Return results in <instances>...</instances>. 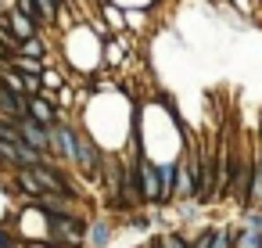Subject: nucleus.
I'll use <instances>...</instances> for the list:
<instances>
[{"label":"nucleus","instance_id":"obj_6","mask_svg":"<svg viewBox=\"0 0 262 248\" xmlns=\"http://www.w3.org/2000/svg\"><path fill=\"white\" fill-rule=\"evenodd\" d=\"M172 198L180 201H190L194 198V173H190V162H176V173H172Z\"/></svg>","mask_w":262,"mask_h":248},{"label":"nucleus","instance_id":"obj_3","mask_svg":"<svg viewBox=\"0 0 262 248\" xmlns=\"http://www.w3.org/2000/svg\"><path fill=\"white\" fill-rule=\"evenodd\" d=\"M72 162H76L86 176H97V173H101V151H97L94 137L76 133V155H72Z\"/></svg>","mask_w":262,"mask_h":248},{"label":"nucleus","instance_id":"obj_4","mask_svg":"<svg viewBox=\"0 0 262 248\" xmlns=\"http://www.w3.org/2000/svg\"><path fill=\"white\" fill-rule=\"evenodd\" d=\"M15 130H18V140H26L29 148H36V151H43V155L51 151V137H47V126H43V122L22 115V119H15Z\"/></svg>","mask_w":262,"mask_h":248},{"label":"nucleus","instance_id":"obj_10","mask_svg":"<svg viewBox=\"0 0 262 248\" xmlns=\"http://www.w3.org/2000/svg\"><path fill=\"white\" fill-rule=\"evenodd\" d=\"M172 173H176V162H162L158 166V194H162V201L172 198Z\"/></svg>","mask_w":262,"mask_h":248},{"label":"nucleus","instance_id":"obj_18","mask_svg":"<svg viewBox=\"0 0 262 248\" xmlns=\"http://www.w3.org/2000/svg\"><path fill=\"white\" fill-rule=\"evenodd\" d=\"M158 248H187V241H183V237H176V234H162Z\"/></svg>","mask_w":262,"mask_h":248},{"label":"nucleus","instance_id":"obj_21","mask_svg":"<svg viewBox=\"0 0 262 248\" xmlns=\"http://www.w3.org/2000/svg\"><path fill=\"white\" fill-rule=\"evenodd\" d=\"M43 87L58 90V87H61V76H58V72H43Z\"/></svg>","mask_w":262,"mask_h":248},{"label":"nucleus","instance_id":"obj_14","mask_svg":"<svg viewBox=\"0 0 262 248\" xmlns=\"http://www.w3.org/2000/svg\"><path fill=\"white\" fill-rule=\"evenodd\" d=\"M18 54H29V58H43V40H36V36L22 40V44H18Z\"/></svg>","mask_w":262,"mask_h":248},{"label":"nucleus","instance_id":"obj_9","mask_svg":"<svg viewBox=\"0 0 262 248\" xmlns=\"http://www.w3.org/2000/svg\"><path fill=\"white\" fill-rule=\"evenodd\" d=\"M26 115L29 119H36V122H43V126H51L58 115H54V108H51V101L47 97H40V94H33V97H26Z\"/></svg>","mask_w":262,"mask_h":248},{"label":"nucleus","instance_id":"obj_12","mask_svg":"<svg viewBox=\"0 0 262 248\" xmlns=\"http://www.w3.org/2000/svg\"><path fill=\"white\" fill-rule=\"evenodd\" d=\"M18 187L29 191V198H40V194H43V187H40V180L33 176V169H22V173H18Z\"/></svg>","mask_w":262,"mask_h":248},{"label":"nucleus","instance_id":"obj_1","mask_svg":"<svg viewBox=\"0 0 262 248\" xmlns=\"http://www.w3.org/2000/svg\"><path fill=\"white\" fill-rule=\"evenodd\" d=\"M51 216V237L54 244H69V248H79L83 237H86V223L69 216V212H47Z\"/></svg>","mask_w":262,"mask_h":248},{"label":"nucleus","instance_id":"obj_8","mask_svg":"<svg viewBox=\"0 0 262 248\" xmlns=\"http://www.w3.org/2000/svg\"><path fill=\"white\" fill-rule=\"evenodd\" d=\"M0 115H4L8 122L22 119L26 115V94H11L4 83H0Z\"/></svg>","mask_w":262,"mask_h":248},{"label":"nucleus","instance_id":"obj_5","mask_svg":"<svg viewBox=\"0 0 262 248\" xmlns=\"http://www.w3.org/2000/svg\"><path fill=\"white\" fill-rule=\"evenodd\" d=\"M47 137H51V151H54L58 158H65V162H72V155H76V130L54 119V122L47 126Z\"/></svg>","mask_w":262,"mask_h":248},{"label":"nucleus","instance_id":"obj_11","mask_svg":"<svg viewBox=\"0 0 262 248\" xmlns=\"http://www.w3.org/2000/svg\"><path fill=\"white\" fill-rule=\"evenodd\" d=\"M233 248H262V234L258 230H241V234H233Z\"/></svg>","mask_w":262,"mask_h":248},{"label":"nucleus","instance_id":"obj_7","mask_svg":"<svg viewBox=\"0 0 262 248\" xmlns=\"http://www.w3.org/2000/svg\"><path fill=\"white\" fill-rule=\"evenodd\" d=\"M4 22H8V29L15 33V40H18V44H22V40H29V36H36V29H40V26H36L26 11H18V8H11V11L4 15Z\"/></svg>","mask_w":262,"mask_h":248},{"label":"nucleus","instance_id":"obj_20","mask_svg":"<svg viewBox=\"0 0 262 248\" xmlns=\"http://www.w3.org/2000/svg\"><path fill=\"white\" fill-rule=\"evenodd\" d=\"M244 223H248L251 230H258V234H262V212H248V216H244Z\"/></svg>","mask_w":262,"mask_h":248},{"label":"nucleus","instance_id":"obj_13","mask_svg":"<svg viewBox=\"0 0 262 248\" xmlns=\"http://www.w3.org/2000/svg\"><path fill=\"white\" fill-rule=\"evenodd\" d=\"M86 237H90V244H97V248H101V244H108L112 230H108V226L97 219V223H90V226H86Z\"/></svg>","mask_w":262,"mask_h":248},{"label":"nucleus","instance_id":"obj_16","mask_svg":"<svg viewBox=\"0 0 262 248\" xmlns=\"http://www.w3.org/2000/svg\"><path fill=\"white\" fill-rule=\"evenodd\" d=\"M33 4H36V11H40L43 22H54L58 18V4H54V0H33Z\"/></svg>","mask_w":262,"mask_h":248},{"label":"nucleus","instance_id":"obj_2","mask_svg":"<svg viewBox=\"0 0 262 248\" xmlns=\"http://www.w3.org/2000/svg\"><path fill=\"white\" fill-rule=\"evenodd\" d=\"M137 180H140V194L147 205H162V194H158V162L137 155Z\"/></svg>","mask_w":262,"mask_h":248},{"label":"nucleus","instance_id":"obj_23","mask_svg":"<svg viewBox=\"0 0 262 248\" xmlns=\"http://www.w3.org/2000/svg\"><path fill=\"white\" fill-rule=\"evenodd\" d=\"M54 4H58V8H61V4H72V0H54Z\"/></svg>","mask_w":262,"mask_h":248},{"label":"nucleus","instance_id":"obj_17","mask_svg":"<svg viewBox=\"0 0 262 248\" xmlns=\"http://www.w3.org/2000/svg\"><path fill=\"white\" fill-rule=\"evenodd\" d=\"M208 248H233V234H230V230H212Z\"/></svg>","mask_w":262,"mask_h":248},{"label":"nucleus","instance_id":"obj_22","mask_svg":"<svg viewBox=\"0 0 262 248\" xmlns=\"http://www.w3.org/2000/svg\"><path fill=\"white\" fill-rule=\"evenodd\" d=\"M33 248H61V244H33Z\"/></svg>","mask_w":262,"mask_h":248},{"label":"nucleus","instance_id":"obj_19","mask_svg":"<svg viewBox=\"0 0 262 248\" xmlns=\"http://www.w3.org/2000/svg\"><path fill=\"white\" fill-rule=\"evenodd\" d=\"M18 11H26V15H29V18H33L36 26L43 22V18H40V11H36V4H33V0H18Z\"/></svg>","mask_w":262,"mask_h":248},{"label":"nucleus","instance_id":"obj_15","mask_svg":"<svg viewBox=\"0 0 262 248\" xmlns=\"http://www.w3.org/2000/svg\"><path fill=\"white\" fill-rule=\"evenodd\" d=\"M0 47H4L8 54H11V51H18V40H15V33L8 29V22H4V18H0Z\"/></svg>","mask_w":262,"mask_h":248}]
</instances>
